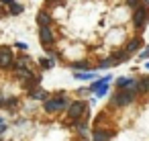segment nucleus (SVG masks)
<instances>
[{
    "instance_id": "1",
    "label": "nucleus",
    "mask_w": 149,
    "mask_h": 141,
    "mask_svg": "<svg viewBox=\"0 0 149 141\" xmlns=\"http://www.w3.org/2000/svg\"><path fill=\"white\" fill-rule=\"evenodd\" d=\"M135 92H131L129 88H120V90H116V94L112 96V106H129V104H133V100H135Z\"/></svg>"
},
{
    "instance_id": "2",
    "label": "nucleus",
    "mask_w": 149,
    "mask_h": 141,
    "mask_svg": "<svg viewBox=\"0 0 149 141\" xmlns=\"http://www.w3.org/2000/svg\"><path fill=\"white\" fill-rule=\"evenodd\" d=\"M147 23H149V4H147V2H141V4L135 8V15H133V25H135L137 29H143Z\"/></svg>"
},
{
    "instance_id": "3",
    "label": "nucleus",
    "mask_w": 149,
    "mask_h": 141,
    "mask_svg": "<svg viewBox=\"0 0 149 141\" xmlns=\"http://www.w3.org/2000/svg\"><path fill=\"white\" fill-rule=\"evenodd\" d=\"M68 104H70V102L63 98V94H57V98H47L43 106H45L47 112H61V110L68 108Z\"/></svg>"
},
{
    "instance_id": "4",
    "label": "nucleus",
    "mask_w": 149,
    "mask_h": 141,
    "mask_svg": "<svg viewBox=\"0 0 149 141\" xmlns=\"http://www.w3.org/2000/svg\"><path fill=\"white\" fill-rule=\"evenodd\" d=\"M86 108H88V104H86L84 100H78V102H70L65 110H68V117H70V121L74 123V121H80V119L84 117Z\"/></svg>"
},
{
    "instance_id": "5",
    "label": "nucleus",
    "mask_w": 149,
    "mask_h": 141,
    "mask_svg": "<svg viewBox=\"0 0 149 141\" xmlns=\"http://www.w3.org/2000/svg\"><path fill=\"white\" fill-rule=\"evenodd\" d=\"M15 64V53L10 47H0V68L2 70H10Z\"/></svg>"
},
{
    "instance_id": "6",
    "label": "nucleus",
    "mask_w": 149,
    "mask_h": 141,
    "mask_svg": "<svg viewBox=\"0 0 149 141\" xmlns=\"http://www.w3.org/2000/svg\"><path fill=\"white\" fill-rule=\"evenodd\" d=\"M53 39H55V35H53L51 27H39V41H41L45 47H49V45L53 43Z\"/></svg>"
},
{
    "instance_id": "7",
    "label": "nucleus",
    "mask_w": 149,
    "mask_h": 141,
    "mask_svg": "<svg viewBox=\"0 0 149 141\" xmlns=\"http://www.w3.org/2000/svg\"><path fill=\"white\" fill-rule=\"evenodd\" d=\"M110 139H112V131L94 129V133H92V141H110Z\"/></svg>"
},
{
    "instance_id": "8",
    "label": "nucleus",
    "mask_w": 149,
    "mask_h": 141,
    "mask_svg": "<svg viewBox=\"0 0 149 141\" xmlns=\"http://www.w3.org/2000/svg\"><path fill=\"white\" fill-rule=\"evenodd\" d=\"M141 45H143V41H141V37H135V39H131L127 45H125V51L129 53V55H133L135 51H139L141 49Z\"/></svg>"
},
{
    "instance_id": "9",
    "label": "nucleus",
    "mask_w": 149,
    "mask_h": 141,
    "mask_svg": "<svg viewBox=\"0 0 149 141\" xmlns=\"http://www.w3.org/2000/svg\"><path fill=\"white\" fill-rule=\"evenodd\" d=\"M29 64H31V57H29V55H19V57H15L13 70H23V68H29Z\"/></svg>"
},
{
    "instance_id": "10",
    "label": "nucleus",
    "mask_w": 149,
    "mask_h": 141,
    "mask_svg": "<svg viewBox=\"0 0 149 141\" xmlns=\"http://www.w3.org/2000/svg\"><path fill=\"white\" fill-rule=\"evenodd\" d=\"M37 25H39V27H49V25H51V17L47 15V10H41V13L37 15Z\"/></svg>"
},
{
    "instance_id": "11",
    "label": "nucleus",
    "mask_w": 149,
    "mask_h": 141,
    "mask_svg": "<svg viewBox=\"0 0 149 141\" xmlns=\"http://www.w3.org/2000/svg\"><path fill=\"white\" fill-rule=\"evenodd\" d=\"M15 72H17V78H19L21 82H27V80H31V78L35 76V74H33V72H31L29 68H23V70H15Z\"/></svg>"
},
{
    "instance_id": "12",
    "label": "nucleus",
    "mask_w": 149,
    "mask_h": 141,
    "mask_svg": "<svg viewBox=\"0 0 149 141\" xmlns=\"http://www.w3.org/2000/svg\"><path fill=\"white\" fill-rule=\"evenodd\" d=\"M29 94H31V98H35V100H43V102L47 100V92L41 90V88H33Z\"/></svg>"
},
{
    "instance_id": "13",
    "label": "nucleus",
    "mask_w": 149,
    "mask_h": 141,
    "mask_svg": "<svg viewBox=\"0 0 149 141\" xmlns=\"http://www.w3.org/2000/svg\"><path fill=\"white\" fill-rule=\"evenodd\" d=\"M108 80H110V76H104V78H100L98 82H94L92 86H90V92H96L100 86H104V84H108Z\"/></svg>"
},
{
    "instance_id": "14",
    "label": "nucleus",
    "mask_w": 149,
    "mask_h": 141,
    "mask_svg": "<svg viewBox=\"0 0 149 141\" xmlns=\"http://www.w3.org/2000/svg\"><path fill=\"white\" fill-rule=\"evenodd\" d=\"M10 8H8V13L13 15V17H17V15H21L23 13V4H19V2H13V4H8Z\"/></svg>"
},
{
    "instance_id": "15",
    "label": "nucleus",
    "mask_w": 149,
    "mask_h": 141,
    "mask_svg": "<svg viewBox=\"0 0 149 141\" xmlns=\"http://www.w3.org/2000/svg\"><path fill=\"white\" fill-rule=\"evenodd\" d=\"M72 68H74V70H92L90 61H84V59H82V61H74Z\"/></svg>"
},
{
    "instance_id": "16",
    "label": "nucleus",
    "mask_w": 149,
    "mask_h": 141,
    "mask_svg": "<svg viewBox=\"0 0 149 141\" xmlns=\"http://www.w3.org/2000/svg\"><path fill=\"white\" fill-rule=\"evenodd\" d=\"M74 76H76L78 80H92V78H96L94 72H76Z\"/></svg>"
},
{
    "instance_id": "17",
    "label": "nucleus",
    "mask_w": 149,
    "mask_h": 141,
    "mask_svg": "<svg viewBox=\"0 0 149 141\" xmlns=\"http://www.w3.org/2000/svg\"><path fill=\"white\" fill-rule=\"evenodd\" d=\"M129 82H131V78H116V90L127 88V86H129Z\"/></svg>"
},
{
    "instance_id": "18",
    "label": "nucleus",
    "mask_w": 149,
    "mask_h": 141,
    "mask_svg": "<svg viewBox=\"0 0 149 141\" xmlns=\"http://www.w3.org/2000/svg\"><path fill=\"white\" fill-rule=\"evenodd\" d=\"M116 64V59L114 57H108V59H102V64H100V70H104V68H112Z\"/></svg>"
},
{
    "instance_id": "19",
    "label": "nucleus",
    "mask_w": 149,
    "mask_h": 141,
    "mask_svg": "<svg viewBox=\"0 0 149 141\" xmlns=\"http://www.w3.org/2000/svg\"><path fill=\"white\" fill-rule=\"evenodd\" d=\"M141 94H149V78H141Z\"/></svg>"
},
{
    "instance_id": "20",
    "label": "nucleus",
    "mask_w": 149,
    "mask_h": 141,
    "mask_svg": "<svg viewBox=\"0 0 149 141\" xmlns=\"http://www.w3.org/2000/svg\"><path fill=\"white\" fill-rule=\"evenodd\" d=\"M39 66H41L43 70H49V68H53V61H51V59H45V57H43V59H39Z\"/></svg>"
},
{
    "instance_id": "21",
    "label": "nucleus",
    "mask_w": 149,
    "mask_h": 141,
    "mask_svg": "<svg viewBox=\"0 0 149 141\" xmlns=\"http://www.w3.org/2000/svg\"><path fill=\"white\" fill-rule=\"evenodd\" d=\"M106 92H108V88H106V84H104V86H100V88L96 90V96H104Z\"/></svg>"
},
{
    "instance_id": "22",
    "label": "nucleus",
    "mask_w": 149,
    "mask_h": 141,
    "mask_svg": "<svg viewBox=\"0 0 149 141\" xmlns=\"http://www.w3.org/2000/svg\"><path fill=\"white\" fill-rule=\"evenodd\" d=\"M15 45H17V47H19V49H23V51H25V49H27V47H29V45H27V43H23V41H17V43H15Z\"/></svg>"
},
{
    "instance_id": "23",
    "label": "nucleus",
    "mask_w": 149,
    "mask_h": 141,
    "mask_svg": "<svg viewBox=\"0 0 149 141\" xmlns=\"http://www.w3.org/2000/svg\"><path fill=\"white\" fill-rule=\"evenodd\" d=\"M141 57H143V59H145V57H149V47H147L145 51H141Z\"/></svg>"
},
{
    "instance_id": "24",
    "label": "nucleus",
    "mask_w": 149,
    "mask_h": 141,
    "mask_svg": "<svg viewBox=\"0 0 149 141\" xmlns=\"http://www.w3.org/2000/svg\"><path fill=\"white\" fill-rule=\"evenodd\" d=\"M15 0H0V4H13Z\"/></svg>"
},
{
    "instance_id": "25",
    "label": "nucleus",
    "mask_w": 149,
    "mask_h": 141,
    "mask_svg": "<svg viewBox=\"0 0 149 141\" xmlns=\"http://www.w3.org/2000/svg\"><path fill=\"white\" fill-rule=\"evenodd\" d=\"M4 102H6V98H4V96H0V106H4Z\"/></svg>"
}]
</instances>
